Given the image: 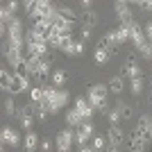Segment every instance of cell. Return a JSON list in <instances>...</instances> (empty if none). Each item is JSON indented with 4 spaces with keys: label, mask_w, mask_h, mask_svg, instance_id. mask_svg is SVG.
Segmentation results:
<instances>
[{
    "label": "cell",
    "mask_w": 152,
    "mask_h": 152,
    "mask_svg": "<svg viewBox=\"0 0 152 152\" xmlns=\"http://www.w3.org/2000/svg\"><path fill=\"white\" fill-rule=\"evenodd\" d=\"M66 82H68V73L64 68H55L50 73V84L52 86H57V89H64L66 86Z\"/></svg>",
    "instance_id": "9a60e30c"
},
{
    "label": "cell",
    "mask_w": 152,
    "mask_h": 152,
    "mask_svg": "<svg viewBox=\"0 0 152 152\" xmlns=\"http://www.w3.org/2000/svg\"><path fill=\"white\" fill-rule=\"evenodd\" d=\"M12 77H14V73H9V68H7V66H2V70H0V86H2V91H7V93H9Z\"/></svg>",
    "instance_id": "603a6c76"
},
{
    "label": "cell",
    "mask_w": 152,
    "mask_h": 152,
    "mask_svg": "<svg viewBox=\"0 0 152 152\" xmlns=\"http://www.w3.org/2000/svg\"><path fill=\"white\" fill-rule=\"evenodd\" d=\"M16 111H18V109H16L14 98H7V100H5V114L7 116H16Z\"/></svg>",
    "instance_id": "f1b7e54d"
},
{
    "label": "cell",
    "mask_w": 152,
    "mask_h": 152,
    "mask_svg": "<svg viewBox=\"0 0 152 152\" xmlns=\"http://www.w3.org/2000/svg\"><path fill=\"white\" fill-rule=\"evenodd\" d=\"M30 102H43V86L30 89Z\"/></svg>",
    "instance_id": "83f0119b"
},
{
    "label": "cell",
    "mask_w": 152,
    "mask_h": 152,
    "mask_svg": "<svg viewBox=\"0 0 152 152\" xmlns=\"http://www.w3.org/2000/svg\"><path fill=\"white\" fill-rule=\"evenodd\" d=\"M116 9V16H118V20H121V25H129V23H134V16H132V9H129V2H125V0H118L114 5Z\"/></svg>",
    "instance_id": "8992f818"
},
{
    "label": "cell",
    "mask_w": 152,
    "mask_h": 152,
    "mask_svg": "<svg viewBox=\"0 0 152 152\" xmlns=\"http://www.w3.org/2000/svg\"><path fill=\"white\" fill-rule=\"evenodd\" d=\"M150 127H152V116L150 114H141L139 116V127H136V132L143 134V136H148L150 134ZM150 141V139H148Z\"/></svg>",
    "instance_id": "d6986e66"
},
{
    "label": "cell",
    "mask_w": 152,
    "mask_h": 152,
    "mask_svg": "<svg viewBox=\"0 0 152 152\" xmlns=\"http://www.w3.org/2000/svg\"><path fill=\"white\" fill-rule=\"evenodd\" d=\"M2 152H5V150H2Z\"/></svg>",
    "instance_id": "74e56055"
},
{
    "label": "cell",
    "mask_w": 152,
    "mask_h": 152,
    "mask_svg": "<svg viewBox=\"0 0 152 152\" xmlns=\"http://www.w3.org/2000/svg\"><path fill=\"white\" fill-rule=\"evenodd\" d=\"M84 41H75V39L70 37L66 43L61 45V52L64 55H68V57H77V55H84Z\"/></svg>",
    "instance_id": "8fae6325"
},
{
    "label": "cell",
    "mask_w": 152,
    "mask_h": 152,
    "mask_svg": "<svg viewBox=\"0 0 152 152\" xmlns=\"http://www.w3.org/2000/svg\"><path fill=\"white\" fill-rule=\"evenodd\" d=\"M80 7L89 12V9H93V2H91V0H82V2H80Z\"/></svg>",
    "instance_id": "e575fe53"
},
{
    "label": "cell",
    "mask_w": 152,
    "mask_h": 152,
    "mask_svg": "<svg viewBox=\"0 0 152 152\" xmlns=\"http://www.w3.org/2000/svg\"><path fill=\"white\" fill-rule=\"evenodd\" d=\"M143 32H145V39H148V43L152 45V20H150V23H148L145 27H143Z\"/></svg>",
    "instance_id": "d6a6232c"
},
{
    "label": "cell",
    "mask_w": 152,
    "mask_h": 152,
    "mask_svg": "<svg viewBox=\"0 0 152 152\" xmlns=\"http://www.w3.org/2000/svg\"><path fill=\"white\" fill-rule=\"evenodd\" d=\"M127 141V148H129V152H145V145H148V136H143V134H139L136 129L132 132V136Z\"/></svg>",
    "instance_id": "52a82bcc"
},
{
    "label": "cell",
    "mask_w": 152,
    "mask_h": 152,
    "mask_svg": "<svg viewBox=\"0 0 152 152\" xmlns=\"http://www.w3.org/2000/svg\"><path fill=\"white\" fill-rule=\"evenodd\" d=\"M39 150H41V152H50V150H52V141H50V139H41Z\"/></svg>",
    "instance_id": "1f68e13d"
},
{
    "label": "cell",
    "mask_w": 152,
    "mask_h": 152,
    "mask_svg": "<svg viewBox=\"0 0 152 152\" xmlns=\"http://www.w3.org/2000/svg\"><path fill=\"white\" fill-rule=\"evenodd\" d=\"M125 77H127V80H139V77H143V68L136 64V59H127V64H125Z\"/></svg>",
    "instance_id": "5bb4252c"
},
{
    "label": "cell",
    "mask_w": 152,
    "mask_h": 152,
    "mask_svg": "<svg viewBox=\"0 0 152 152\" xmlns=\"http://www.w3.org/2000/svg\"><path fill=\"white\" fill-rule=\"evenodd\" d=\"M91 27H86V25H80V41H89L91 39Z\"/></svg>",
    "instance_id": "4dcf8cb0"
},
{
    "label": "cell",
    "mask_w": 152,
    "mask_h": 152,
    "mask_svg": "<svg viewBox=\"0 0 152 152\" xmlns=\"http://www.w3.org/2000/svg\"><path fill=\"white\" fill-rule=\"evenodd\" d=\"M84 123H86V121L82 118V114H80L75 107L66 111V125H68V127H82Z\"/></svg>",
    "instance_id": "e0dca14e"
},
{
    "label": "cell",
    "mask_w": 152,
    "mask_h": 152,
    "mask_svg": "<svg viewBox=\"0 0 152 152\" xmlns=\"http://www.w3.org/2000/svg\"><path fill=\"white\" fill-rule=\"evenodd\" d=\"M107 95H109V89L104 84H91L89 91H86V100L93 104L95 111H109Z\"/></svg>",
    "instance_id": "6da1fadb"
},
{
    "label": "cell",
    "mask_w": 152,
    "mask_h": 152,
    "mask_svg": "<svg viewBox=\"0 0 152 152\" xmlns=\"http://www.w3.org/2000/svg\"><path fill=\"white\" fill-rule=\"evenodd\" d=\"M148 139H150V141H152V127H150V134H148Z\"/></svg>",
    "instance_id": "8d00e7d4"
},
{
    "label": "cell",
    "mask_w": 152,
    "mask_h": 152,
    "mask_svg": "<svg viewBox=\"0 0 152 152\" xmlns=\"http://www.w3.org/2000/svg\"><path fill=\"white\" fill-rule=\"evenodd\" d=\"M75 143V132L73 129H61L57 134V139H55V145H57V152H70Z\"/></svg>",
    "instance_id": "3957f363"
},
{
    "label": "cell",
    "mask_w": 152,
    "mask_h": 152,
    "mask_svg": "<svg viewBox=\"0 0 152 152\" xmlns=\"http://www.w3.org/2000/svg\"><path fill=\"white\" fill-rule=\"evenodd\" d=\"M0 139H2V145H5V148H18L20 143H23L20 134L16 132L14 127H9V125L2 127V132H0Z\"/></svg>",
    "instance_id": "277c9868"
},
{
    "label": "cell",
    "mask_w": 152,
    "mask_h": 152,
    "mask_svg": "<svg viewBox=\"0 0 152 152\" xmlns=\"http://www.w3.org/2000/svg\"><path fill=\"white\" fill-rule=\"evenodd\" d=\"M73 107H75L77 111L82 114V118H84V121H91V118H93V114H95L93 104H91V102L86 100L84 95H80V98H75V102H73Z\"/></svg>",
    "instance_id": "9c48e42d"
},
{
    "label": "cell",
    "mask_w": 152,
    "mask_h": 152,
    "mask_svg": "<svg viewBox=\"0 0 152 152\" xmlns=\"http://www.w3.org/2000/svg\"><path fill=\"white\" fill-rule=\"evenodd\" d=\"M143 77H139V80H129V91H132L134 95H141L143 93Z\"/></svg>",
    "instance_id": "4316f807"
},
{
    "label": "cell",
    "mask_w": 152,
    "mask_h": 152,
    "mask_svg": "<svg viewBox=\"0 0 152 152\" xmlns=\"http://www.w3.org/2000/svg\"><path fill=\"white\" fill-rule=\"evenodd\" d=\"M77 152H95V150H93V148H91V145H84V148H80V150H77Z\"/></svg>",
    "instance_id": "d590c367"
},
{
    "label": "cell",
    "mask_w": 152,
    "mask_h": 152,
    "mask_svg": "<svg viewBox=\"0 0 152 152\" xmlns=\"http://www.w3.org/2000/svg\"><path fill=\"white\" fill-rule=\"evenodd\" d=\"M116 109H118V114H121V118L123 121H132L134 118V107L132 104H129V102H118V104H116Z\"/></svg>",
    "instance_id": "44dd1931"
},
{
    "label": "cell",
    "mask_w": 152,
    "mask_h": 152,
    "mask_svg": "<svg viewBox=\"0 0 152 152\" xmlns=\"http://www.w3.org/2000/svg\"><path fill=\"white\" fill-rule=\"evenodd\" d=\"M39 145H41V136L37 132H27L23 136V150L25 152H37Z\"/></svg>",
    "instance_id": "4fadbf2b"
},
{
    "label": "cell",
    "mask_w": 152,
    "mask_h": 152,
    "mask_svg": "<svg viewBox=\"0 0 152 152\" xmlns=\"http://www.w3.org/2000/svg\"><path fill=\"white\" fill-rule=\"evenodd\" d=\"M114 32H116V39H118L121 45L129 41V25H118V27H114Z\"/></svg>",
    "instance_id": "d4e9b609"
},
{
    "label": "cell",
    "mask_w": 152,
    "mask_h": 152,
    "mask_svg": "<svg viewBox=\"0 0 152 152\" xmlns=\"http://www.w3.org/2000/svg\"><path fill=\"white\" fill-rule=\"evenodd\" d=\"M107 143H109V148H116V150L125 143V134H123L121 127H109V132H107Z\"/></svg>",
    "instance_id": "7c38bea8"
},
{
    "label": "cell",
    "mask_w": 152,
    "mask_h": 152,
    "mask_svg": "<svg viewBox=\"0 0 152 152\" xmlns=\"http://www.w3.org/2000/svg\"><path fill=\"white\" fill-rule=\"evenodd\" d=\"M107 121H109V127H118V125H121V121H123V118H121V114H118V109H109V114H107Z\"/></svg>",
    "instance_id": "484cf974"
},
{
    "label": "cell",
    "mask_w": 152,
    "mask_h": 152,
    "mask_svg": "<svg viewBox=\"0 0 152 152\" xmlns=\"http://www.w3.org/2000/svg\"><path fill=\"white\" fill-rule=\"evenodd\" d=\"M25 91H30V77H23V75H16V73H14L12 84H9V93L18 95V93H25Z\"/></svg>",
    "instance_id": "30bf717a"
},
{
    "label": "cell",
    "mask_w": 152,
    "mask_h": 152,
    "mask_svg": "<svg viewBox=\"0 0 152 152\" xmlns=\"http://www.w3.org/2000/svg\"><path fill=\"white\" fill-rule=\"evenodd\" d=\"M98 12L95 9H89V12H84V16H82V25H86V27H91L93 30L95 25H98Z\"/></svg>",
    "instance_id": "7402d4cb"
},
{
    "label": "cell",
    "mask_w": 152,
    "mask_h": 152,
    "mask_svg": "<svg viewBox=\"0 0 152 152\" xmlns=\"http://www.w3.org/2000/svg\"><path fill=\"white\" fill-rule=\"evenodd\" d=\"M5 7H7V9H12V12H16V9H18L20 5H18V2H16V0H9V2H7Z\"/></svg>",
    "instance_id": "836d02e7"
},
{
    "label": "cell",
    "mask_w": 152,
    "mask_h": 152,
    "mask_svg": "<svg viewBox=\"0 0 152 152\" xmlns=\"http://www.w3.org/2000/svg\"><path fill=\"white\" fill-rule=\"evenodd\" d=\"M129 41H132V45L139 50L143 43H148L145 39V32H143V27H139V23L134 20V23H129Z\"/></svg>",
    "instance_id": "ba28073f"
},
{
    "label": "cell",
    "mask_w": 152,
    "mask_h": 152,
    "mask_svg": "<svg viewBox=\"0 0 152 152\" xmlns=\"http://www.w3.org/2000/svg\"><path fill=\"white\" fill-rule=\"evenodd\" d=\"M70 102V93L66 89H59L57 91V95L52 98V100H48L45 102V107H48V111H50V116H55V114H59L61 109H66V104Z\"/></svg>",
    "instance_id": "7a4b0ae2"
},
{
    "label": "cell",
    "mask_w": 152,
    "mask_h": 152,
    "mask_svg": "<svg viewBox=\"0 0 152 152\" xmlns=\"http://www.w3.org/2000/svg\"><path fill=\"white\" fill-rule=\"evenodd\" d=\"M136 52H141V57H143V59L152 61V45H150V43H143V45H141V48H139Z\"/></svg>",
    "instance_id": "f546056e"
},
{
    "label": "cell",
    "mask_w": 152,
    "mask_h": 152,
    "mask_svg": "<svg viewBox=\"0 0 152 152\" xmlns=\"http://www.w3.org/2000/svg\"><path fill=\"white\" fill-rule=\"evenodd\" d=\"M93 136H95V134H93V123L86 121L82 127H77V132H75V145L77 148H84Z\"/></svg>",
    "instance_id": "5b68a950"
},
{
    "label": "cell",
    "mask_w": 152,
    "mask_h": 152,
    "mask_svg": "<svg viewBox=\"0 0 152 152\" xmlns=\"http://www.w3.org/2000/svg\"><path fill=\"white\" fill-rule=\"evenodd\" d=\"M93 59H95V64H98V66H104V64L111 59V52H109L102 43H98V48H95V52H93Z\"/></svg>",
    "instance_id": "ac0fdd59"
},
{
    "label": "cell",
    "mask_w": 152,
    "mask_h": 152,
    "mask_svg": "<svg viewBox=\"0 0 152 152\" xmlns=\"http://www.w3.org/2000/svg\"><path fill=\"white\" fill-rule=\"evenodd\" d=\"M107 89H109V93H114V95L121 98V93L125 91V77H123V75H114L111 80H109Z\"/></svg>",
    "instance_id": "2e32d148"
},
{
    "label": "cell",
    "mask_w": 152,
    "mask_h": 152,
    "mask_svg": "<svg viewBox=\"0 0 152 152\" xmlns=\"http://www.w3.org/2000/svg\"><path fill=\"white\" fill-rule=\"evenodd\" d=\"M32 114H34L37 121H45V118L50 116V111L45 107V102H32Z\"/></svg>",
    "instance_id": "ffe728a7"
},
{
    "label": "cell",
    "mask_w": 152,
    "mask_h": 152,
    "mask_svg": "<svg viewBox=\"0 0 152 152\" xmlns=\"http://www.w3.org/2000/svg\"><path fill=\"white\" fill-rule=\"evenodd\" d=\"M109 143H107V134H95L93 139H91V148H93L95 152H100V150H104Z\"/></svg>",
    "instance_id": "cb8c5ba5"
}]
</instances>
